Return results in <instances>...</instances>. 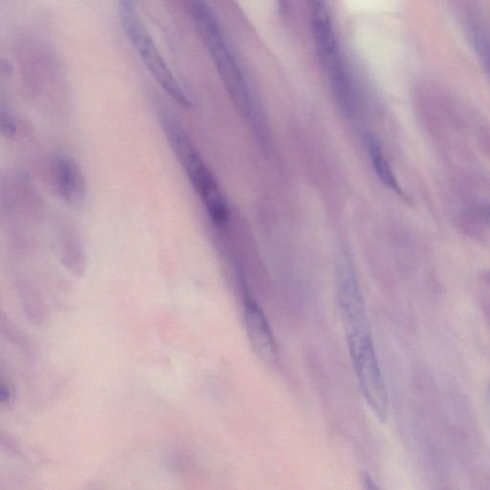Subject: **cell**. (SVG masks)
Listing matches in <instances>:
<instances>
[{
  "label": "cell",
  "instance_id": "7a4b0ae2",
  "mask_svg": "<svg viewBox=\"0 0 490 490\" xmlns=\"http://www.w3.org/2000/svg\"><path fill=\"white\" fill-rule=\"evenodd\" d=\"M161 124L168 144L203 202L209 217L217 225L226 224L229 219L227 202L216 178L202 159L185 129L180 122L167 114L162 116Z\"/></svg>",
  "mask_w": 490,
  "mask_h": 490
},
{
  "label": "cell",
  "instance_id": "ba28073f",
  "mask_svg": "<svg viewBox=\"0 0 490 490\" xmlns=\"http://www.w3.org/2000/svg\"><path fill=\"white\" fill-rule=\"evenodd\" d=\"M365 142H366V147L368 152H369L370 161L373 163V167L375 168V172L377 173L381 182L384 184L387 188L391 189V191L399 194V196H403V189L399 186L377 137L373 136V134H367L366 137H365Z\"/></svg>",
  "mask_w": 490,
  "mask_h": 490
},
{
  "label": "cell",
  "instance_id": "52a82bcc",
  "mask_svg": "<svg viewBox=\"0 0 490 490\" xmlns=\"http://www.w3.org/2000/svg\"><path fill=\"white\" fill-rule=\"evenodd\" d=\"M54 165V178L62 199L72 206L84 203L87 183L80 166L69 155H59Z\"/></svg>",
  "mask_w": 490,
  "mask_h": 490
},
{
  "label": "cell",
  "instance_id": "30bf717a",
  "mask_svg": "<svg viewBox=\"0 0 490 490\" xmlns=\"http://www.w3.org/2000/svg\"><path fill=\"white\" fill-rule=\"evenodd\" d=\"M478 48L481 51L482 55H483L484 61H486L487 66H489L490 69V44L487 41L483 40V38H479L478 41Z\"/></svg>",
  "mask_w": 490,
  "mask_h": 490
},
{
  "label": "cell",
  "instance_id": "277c9868",
  "mask_svg": "<svg viewBox=\"0 0 490 490\" xmlns=\"http://www.w3.org/2000/svg\"><path fill=\"white\" fill-rule=\"evenodd\" d=\"M355 375L368 405L378 419L388 416L387 390L370 334L369 324L345 329Z\"/></svg>",
  "mask_w": 490,
  "mask_h": 490
},
{
  "label": "cell",
  "instance_id": "8992f818",
  "mask_svg": "<svg viewBox=\"0 0 490 490\" xmlns=\"http://www.w3.org/2000/svg\"><path fill=\"white\" fill-rule=\"evenodd\" d=\"M246 331L254 352L261 361L274 365L278 360L276 342L263 310L248 294L245 295Z\"/></svg>",
  "mask_w": 490,
  "mask_h": 490
},
{
  "label": "cell",
  "instance_id": "3957f363",
  "mask_svg": "<svg viewBox=\"0 0 490 490\" xmlns=\"http://www.w3.org/2000/svg\"><path fill=\"white\" fill-rule=\"evenodd\" d=\"M308 2L312 17L311 24L319 62L328 75L337 105L347 116L354 115L359 101L329 19L326 0H308Z\"/></svg>",
  "mask_w": 490,
  "mask_h": 490
},
{
  "label": "cell",
  "instance_id": "6da1fadb",
  "mask_svg": "<svg viewBox=\"0 0 490 490\" xmlns=\"http://www.w3.org/2000/svg\"><path fill=\"white\" fill-rule=\"evenodd\" d=\"M188 4L196 29L214 59L231 99L240 113L245 117H251L255 103L242 70L228 48L219 22L203 0H188Z\"/></svg>",
  "mask_w": 490,
  "mask_h": 490
},
{
  "label": "cell",
  "instance_id": "8fae6325",
  "mask_svg": "<svg viewBox=\"0 0 490 490\" xmlns=\"http://www.w3.org/2000/svg\"><path fill=\"white\" fill-rule=\"evenodd\" d=\"M363 477V483L365 484H370V489H375V484H373V482L372 481V478L369 475H362Z\"/></svg>",
  "mask_w": 490,
  "mask_h": 490
},
{
  "label": "cell",
  "instance_id": "9c48e42d",
  "mask_svg": "<svg viewBox=\"0 0 490 490\" xmlns=\"http://www.w3.org/2000/svg\"><path fill=\"white\" fill-rule=\"evenodd\" d=\"M1 126L2 131H3L6 136H13V134H15V124L14 123V120H13L9 114H7V115L2 114Z\"/></svg>",
  "mask_w": 490,
  "mask_h": 490
},
{
  "label": "cell",
  "instance_id": "5b68a950",
  "mask_svg": "<svg viewBox=\"0 0 490 490\" xmlns=\"http://www.w3.org/2000/svg\"><path fill=\"white\" fill-rule=\"evenodd\" d=\"M119 1H120L119 17H120L122 27L150 73L157 80L158 85L175 102L183 108H190L191 102L188 96L173 76L170 67L166 64L154 38L150 36L141 17L137 14L134 5L131 0H119Z\"/></svg>",
  "mask_w": 490,
  "mask_h": 490
}]
</instances>
